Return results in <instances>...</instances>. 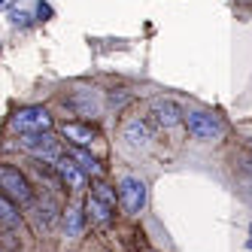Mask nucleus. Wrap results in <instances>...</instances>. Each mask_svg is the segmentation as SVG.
Returning a JSON list of instances; mask_svg holds the SVG:
<instances>
[{"label": "nucleus", "instance_id": "obj_1", "mask_svg": "<svg viewBox=\"0 0 252 252\" xmlns=\"http://www.w3.org/2000/svg\"><path fill=\"white\" fill-rule=\"evenodd\" d=\"M19 146L33 155L37 161H58L61 155V146H58V137L52 134V131H33V134H25L19 140Z\"/></svg>", "mask_w": 252, "mask_h": 252}, {"label": "nucleus", "instance_id": "obj_2", "mask_svg": "<svg viewBox=\"0 0 252 252\" xmlns=\"http://www.w3.org/2000/svg\"><path fill=\"white\" fill-rule=\"evenodd\" d=\"M12 131L19 134H33V131H52V113L46 106H22L12 116Z\"/></svg>", "mask_w": 252, "mask_h": 252}, {"label": "nucleus", "instance_id": "obj_3", "mask_svg": "<svg viewBox=\"0 0 252 252\" xmlns=\"http://www.w3.org/2000/svg\"><path fill=\"white\" fill-rule=\"evenodd\" d=\"M0 194H6L15 204H31L33 201L31 183L25 179V173L19 167H0Z\"/></svg>", "mask_w": 252, "mask_h": 252}, {"label": "nucleus", "instance_id": "obj_4", "mask_svg": "<svg viewBox=\"0 0 252 252\" xmlns=\"http://www.w3.org/2000/svg\"><path fill=\"white\" fill-rule=\"evenodd\" d=\"M146 197H149V189L140 176H122L119 179V201L125 207V213L137 216L143 207H146Z\"/></svg>", "mask_w": 252, "mask_h": 252}, {"label": "nucleus", "instance_id": "obj_5", "mask_svg": "<svg viewBox=\"0 0 252 252\" xmlns=\"http://www.w3.org/2000/svg\"><path fill=\"white\" fill-rule=\"evenodd\" d=\"M183 122H186L189 134L197 137V140H219V137H222V125H219V119L210 116V113L194 110V113H186Z\"/></svg>", "mask_w": 252, "mask_h": 252}, {"label": "nucleus", "instance_id": "obj_6", "mask_svg": "<svg viewBox=\"0 0 252 252\" xmlns=\"http://www.w3.org/2000/svg\"><path fill=\"white\" fill-rule=\"evenodd\" d=\"M122 140H125V146L140 152V149H146L149 143H152V128H149V122L146 119H128L122 125Z\"/></svg>", "mask_w": 252, "mask_h": 252}, {"label": "nucleus", "instance_id": "obj_7", "mask_svg": "<svg viewBox=\"0 0 252 252\" xmlns=\"http://www.w3.org/2000/svg\"><path fill=\"white\" fill-rule=\"evenodd\" d=\"M55 170H58V176H61V183L70 189V191H85V183H88V176L76 167V161L70 158V155H58V161H55Z\"/></svg>", "mask_w": 252, "mask_h": 252}, {"label": "nucleus", "instance_id": "obj_8", "mask_svg": "<svg viewBox=\"0 0 252 252\" xmlns=\"http://www.w3.org/2000/svg\"><path fill=\"white\" fill-rule=\"evenodd\" d=\"M67 106L73 113H79V116H100V110H103L100 94L94 88H79V92H73L70 100H67Z\"/></svg>", "mask_w": 252, "mask_h": 252}, {"label": "nucleus", "instance_id": "obj_9", "mask_svg": "<svg viewBox=\"0 0 252 252\" xmlns=\"http://www.w3.org/2000/svg\"><path fill=\"white\" fill-rule=\"evenodd\" d=\"M183 106H179L176 100H155L152 103V119L155 125H161V128H173V125L183 122Z\"/></svg>", "mask_w": 252, "mask_h": 252}, {"label": "nucleus", "instance_id": "obj_10", "mask_svg": "<svg viewBox=\"0 0 252 252\" xmlns=\"http://www.w3.org/2000/svg\"><path fill=\"white\" fill-rule=\"evenodd\" d=\"M61 134L73 143V146H92V143L97 140V131L92 128V125H85V122H64Z\"/></svg>", "mask_w": 252, "mask_h": 252}, {"label": "nucleus", "instance_id": "obj_11", "mask_svg": "<svg viewBox=\"0 0 252 252\" xmlns=\"http://www.w3.org/2000/svg\"><path fill=\"white\" fill-rule=\"evenodd\" d=\"M31 213H33V219H37V225L43 231H49L52 225H55V219H58V207H55V201H52L49 194L40 197V201H31Z\"/></svg>", "mask_w": 252, "mask_h": 252}, {"label": "nucleus", "instance_id": "obj_12", "mask_svg": "<svg viewBox=\"0 0 252 252\" xmlns=\"http://www.w3.org/2000/svg\"><path fill=\"white\" fill-rule=\"evenodd\" d=\"M67 155H70V158L76 161V167H79V170H82L85 176H94V179H97V176L103 173L100 161H97V158H94L92 152H85L82 146H70V149H67Z\"/></svg>", "mask_w": 252, "mask_h": 252}, {"label": "nucleus", "instance_id": "obj_13", "mask_svg": "<svg viewBox=\"0 0 252 252\" xmlns=\"http://www.w3.org/2000/svg\"><path fill=\"white\" fill-rule=\"evenodd\" d=\"M64 228H67V237H79L82 228H85V213L79 207H67V213H64Z\"/></svg>", "mask_w": 252, "mask_h": 252}, {"label": "nucleus", "instance_id": "obj_14", "mask_svg": "<svg viewBox=\"0 0 252 252\" xmlns=\"http://www.w3.org/2000/svg\"><path fill=\"white\" fill-rule=\"evenodd\" d=\"M85 210H88V216H92L94 222H100V225H103V222H110V216H113V207H106L103 201H97L94 194H88V197H85Z\"/></svg>", "mask_w": 252, "mask_h": 252}, {"label": "nucleus", "instance_id": "obj_15", "mask_svg": "<svg viewBox=\"0 0 252 252\" xmlns=\"http://www.w3.org/2000/svg\"><path fill=\"white\" fill-rule=\"evenodd\" d=\"M0 222H3L6 228H15L22 222V216H19V210H15V204L9 201L6 194H0Z\"/></svg>", "mask_w": 252, "mask_h": 252}, {"label": "nucleus", "instance_id": "obj_16", "mask_svg": "<svg viewBox=\"0 0 252 252\" xmlns=\"http://www.w3.org/2000/svg\"><path fill=\"white\" fill-rule=\"evenodd\" d=\"M92 194L97 197V201H103L106 207H113V210H116V189H113V186H106V183H97Z\"/></svg>", "mask_w": 252, "mask_h": 252}, {"label": "nucleus", "instance_id": "obj_17", "mask_svg": "<svg viewBox=\"0 0 252 252\" xmlns=\"http://www.w3.org/2000/svg\"><path fill=\"white\" fill-rule=\"evenodd\" d=\"M28 19H31L28 12H12V25H15V28H19V25H22V28H28Z\"/></svg>", "mask_w": 252, "mask_h": 252}, {"label": "nucleus", "instance_id": "obj_18", "mask_svg": "<svg viewBox=\"0 0 252 252\" xmlns=\"http://www.w3.org/2000/svg\"><path fill=\"white\" fill-rule=\"evenodd\" d=\"M243 189L252 194V173H249V176H243Z\"/></svg>", "mask_w": 252, "mask_h": 252}, {"label": "nucleus", "instance_id": "obj_19", "mask_svg": "<svg viewBox=\"0 0 252 252\" xmlns=\"http://www.w3.org/2000/svg\"><path fill=\"white\" fill-rule=\"evenodd\" d=\"M0 6H3V0H0Z\"/></svg>", "mask_w": 252, "mask_h": 252}]
</instances>
